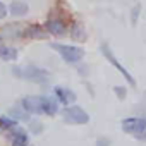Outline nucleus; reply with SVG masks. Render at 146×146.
<instances>
[{
    "mask_svg": "<svg viewBox=\"0 0 146 146\" xmlns=\"http://www.w3.org/2000/svg\"><path fill=\"white\" fill-rule=\"evenodd\" d=\"M12 74H16V76L21 78V79H28V81H31V83H36V84H46L48 79H50L48 70L40 69V67H36V65L14 67V69H12Z\"/></svg>",
    "mask_w": 146,
    "mask_h": 146,
    "instance_id": "1",
    "label": "nucleus"
},
{
    "mask_svg": "<svg viewBox=\"0 0 146 146\" xmlns=\"http://www.w3.org/2000/svg\"><path fill=\"white\" fill-rule=\"evenodd\" d=\"M122 131L136 136V139H146V117H127L122 120Z\"/></svg>",
    "mask_w": 146,
    "mask_h": 146,
    "instance_id": "2",
    "label": "nucleus"
},
{
    "mask_svg": "<svg viewBox=\"0 0 146 146\" xmlns=\"http://www.w3.org/2000/svg\"><path fill=\"white\" fill-rule=\"evenodd\" d=\"M50 46L53 50H57L60 53V57L67 62V64H76L84 57V50L81 46L76 45H62V43H50Z\"/></svg>",
    "mask_w": 146,
    "mask_h": 146,
    "instance_id": "3",
    "label": "nucleus"
},
{
    "mask_svg": "<svg viewBox=\"0 0 146 146\" xmlns=\"http://www.w3.org/2000/svg\"><path fill=\"white\" fill-rule=\"evenodd\" d=\"M64 120L67 124H74V125H84L90 122V115L84 108L78 107V105H72V107H67L64 108Z\"/></svg>",
    "mask_w": 146,
    "mask_h": 146,
    "instance_id": "4",
    "label": "nucleus"
},
{
    "mask_svg": "<svg viewBox=\"0 0 146 146\" xmlns=\"http://www.w3.org/2000/svg\"><path fill=\"white\" fill-rule=\"evenodd\" d=\"M102 53L105 55V58H107V60H108V62H110V64H112V65H113V67H115L119 72H120V74L125 78V81H127L131 86H136V81H134V78L129 74V70H127V69H125V67H124V65H122V64H120L117 58H115V55H113V52L110 50V46H108V45H105V43L102 45Z\"/></svg>",
    "mask_w": 146,
    "mask_h": 146,
    "instance_id": "5",
    "label": "nucleus"
},
{
    "mask_svg": "<svg viewBox=\"0 0 146 146\" xmlns=\"http://www.w3.org/2000/svg\"><path fill=\"white\" fill-rule=\"evenodd\" d=\"M55 96H57V102L62 103V105H67V107H72V103L76 102V93L69 90V88H64V86H55Z\"/></svg>",
    "mask_w": 146,
    "mask_h": 146,
    "instance_id": "6",
    "label": "nucleus"
},
{
    "mask_svg": "<svg viewBox=\"0 0 146 146\" xmlns=\"http://www.w3.org/2000/svg\"><path fill=\"white\" fill-rule=\"evenodd\" d=\"M43 28H45V31L48 35H53V36H64L67 33V24L62 19H57V17L55 19H48Z\"/></svg>",
    "mask_w": 146,
    "mask_h": 146,
    "instance_id": "7",
    "label": "nucleus"
},
{
    "mask_svg": "<svg viewBox=\"0 0 146 146\" xmlns=\"http://www.w3.org/2000/svg\"><path fill=\"white\" fill-rule=\"evenodd\" d=\"M21 107L28 112V113H43V107H41V98L40 96H24L21 100Z\"/></svg>",
    "mask_w": 146,
    "mask_h": 146,
    "instance_id": "8",
    "label": "nucleus"
},
{
    "mask_svg": "<svg viewBox=\"0 0 146 146\" xmlns=\"http://www.w3.org/2000/svg\"><path fill=\"white\" fill-rule=\"evenodd\" d=\"M41 98V107H43V113H46V115H55L57 112H58V102H57V98H53V96H46V95H41L40 96Z\"/></svg>",
    "mask_w": 146,
    "mask_h": 146,
    "instance_id": "9",
    "label": "nucleus"
},
{
    "mask_svg": "<svg viewBox=\"0 0 146 146\" xmlns=\"http://www.w3.org/2000/svg\"><path fill=\"white\" fill-rule=\"evenodd\" d=\"M11 144L12 146H28L29 144V137H28V134L23 131V129H19V127H16L14 131H11Z\"/></svg>",
    "mask_w": 146,
    "mask_h": 146,
    "instance_id": "10",
    "label": "nucleus"
},
{
    "mask_svg": "<svg viewBox=\"0 0 146 146\" xmlns=\"http://www.w3.org/2000/svg\"><path fill=\"white\" fill-rule=\"evenodd\" d=\"M69 33L72 36L74 41H84L86 40V29H84V24L81 21H74L69 28Z\"/></svg>",
    "mask_w": 146,
    "mask_h": 146,
    "instance_id": "11",
    "label": "nucleus"
},
{
    "mask_svg": "<svg viewBox=\"0 0 146 146\" xmlns=\"http://www.w3.org/2000/svg\"><path fill=\"white\" fill-rule=\"evenodd\" d=\"M24 35V28H23V24H7V26H4V29H2V35L0 36H7V38H21Z\"/></svg>",
    "mask_w": 146,
    "mask_h": 146,
    "instance_id": "12",
    "label": "nucleus"
},
{
    "mask_svg": "<svg viewBox=\"0 0 146 146\" xmlns=\"http://www.w3.org/2000/svg\"><path fill=\"white\" fill-rule=\"evenodd\" d=\"M9 11L12 16H26L29 12V5L26 2H21V0H14L9 5Z\"/></svg>",
    "mask_w": 146,
    "mask_h": 146,
    "instance_id": "13",
    "label": "nucleus"
},
{
    "mask_svg": "<svg viewBox=\"0 0 146 146\" xmlns=\"http://www.w3.org/2000/svg\"><path fill=\"white\" fill-rule=\"evenodd\" d=\"M24 36L35 38V40H41V38L46 36V33H45V28H41L40 24H33V26H28L24 29Z\"/></svg>",
    "mask_w": 146,
    "mask_h": 146,
    "instance_id": "14",
    "label": "nucleus"
},
{
    "mask_svg": "<svg viewBox=\"0 0 146 146\" xmlns=\"http://www.w3.org/2000/svg\"><path fill=\"white\" fill-rule=\"evenodd\" d=\"M0 58L2 60H16L17 58V50L14 46H0Z\"/></svg>",
    "mask_w": 146,
    "mask_h": 146,
    "instance_id": "15",
    "label": "nucleus"
},
{
    "mask_svg": "<svg viewBox=\"0 0 146 146\" xmlns=\"http://www.w3.org/2000/svg\"><path fill=\"white\" fill-rule=\"evenodd\" d=\"M11 119L17 120H29V113L23 108V107H12L11 108Z\"/></svg>",
    "mask_w": 146,
    "mask_h": 146,
    "instance_id": "16",
    "label": "nucleus"
},
{
    "mask_svg": "<svg viewBox=\"0 0 146 146\" xmlns=\"http://www.w3.org/2000/svg\"><path fill=\"white\" fill-rule=\"evenodd\" d=\"M17 127V122L11 117H0V129L4 131H14Z\"/></svg>",
    "mask_w": 146,
    "mask_h": 146,
    "instance_id": "17",
    "label": "nucleus"
},
{
    "mask_svg": "<svg viewBox=\"0 0 146 146\" xmlns=\"http://www.w3.org/2000/svg\"><path fill=\"white\" fill-rule=\"evenodd\" d=\"M29 129H31L33 134H40V132H43V125H41L38 120H31V122H29Z\"/></svg>",
    "mask_w": 146,
    "mask_h": 146,
    "instance_id": "18",
    "label": "nucleus"
},
{
    "mask_svg": "<svg viewBox=\"0 0 146 146\" xmlns=\"http://www.w3.org/2000/svg\"><path fill=\"white\" fill-rule=\"evenodd\" d=\"M113 91H115V95H117L119 100H125V96H127V90H125L124 86H115Z\"/></svg>",
    "mask_w": 146,
    "mask_h": 146,
    "instance_id": "19",
    "label": "nucleus"
},
{
    "mask_svg": "<svg viewBox=\"0 0 146 146\" xmlns=\"http://www.w3.org/2000/svg\"><path fill=\"white\" fill-rule=\"evenodd\" d=\"M139 11H141V5H139V4L132 7V16H131V17H132V24H136V19H137V16H139Z\"/></svg>",
    "mask_w": 146,
    "mask_h": 146,
    "instance_id": "20",
    "label": "nucleus"
},
{
    "mask_svg": "<svg viewBox=\"0 0 146 146\" xmlns=\"http://www.w3.org/2000/svg\"><path fill=\"white\" fill-rule=\"evenodd\" d=\"M96 146H110V139H107V137H100V139L96 141Z\"/></svg>",
    "mask_w": 146,
    "mask_h": 146,
    "instance_id": "21",
    "label": "nucleus"
},
{
    "mask_svg": "<svg viewBox=\"0 0 146 146\" xmlns=\"http://www.w3.org/2000/svg\"><path fill=\"white\" fill-rule=\"evenodd\" d=\"M5 16H7V7L4 2H0V19H4Z\"/></svg>",
    "mask_w": 146,
    "mask_h": 146,
    "instance_id": "22",
    "label": "nucleus"
},
{
    "mask_svg": "<svg viewBox=\"0 0 146 146\" xmlns=\"http://www.w3.org/2000/svg\"><path fill=\"white\" fill-rule=\"evenodd\" d=\"M0 40H2V36H0Z\"/></svg>",
    "mask_w": 146,
    "mask_h": 146,
    "instance_id": "23",
    "label": "nucleus"
}]
</instances>
